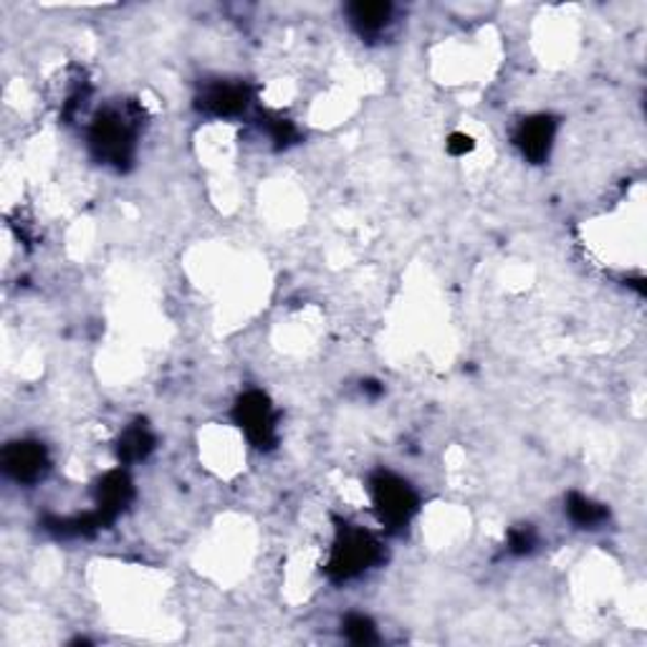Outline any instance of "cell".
Listing matches in <instances>:
<instances>
[{
    "mask_svg": "<svg viewBox=\"0 0 647 647\" xmlns=\"http://www.w3.org/2000/svg\"><path fill=\"white\" fill-rule=\"evenodd\" d=\"M137 134H140V115H137V109L111 107L99 111V117L94 119L92 129H89V144H92L96 160L121 169L134 157Z\"/></svg>",
    "mask_w": 647,
    "mask_h": 647,
    "instance_id": "cell-1",
    "label": "cell"
},
{
    "mask_svg": "<svg viewBox=\"0 0 647 647\" xmlns=\"http://www.w3.org/2000/svg\"><path fill=\"white\" fill-rule=\"evenodd\" d=\"M383 560V546L369 531L352 524H339L337 537L331 541V552L327 562V574L334 581H350L362 577Z\"/></svg>",
    "mask_w": 647,
    "mask_h": 647,
    "instance_id": "cell-2",
    "label": "cell"
},
{
    "mask_svg": "<svg viewBox=\"0 0 647 647\" xmlns=\"http://www.w3.org/2000/svg\"><path fill=\"white\" fill-rule=\"evenodd\" d=\"M372 491V506H375L377 519L387 529H404L412 516L417 514V493L408 481L390 471H379L369 481Z\"/></svg>",
    "mask_w": 647,
    "mask_h": 647,
    "instance_id": "cell-3",
    "label": "cell"
},
{
    "mask_svg": "<svg viewBox=\"0 0 647 647\" xmlns=\"http://www.w3.org/2000/svg\"><path fill=\"white\" fill-rule=\"evenodd\" d=\"M233 417L240 425V431L246 433V438L256 445V448H273L279 438V425H277V410H273L271 400L263 392L250 390L240 395L236 408H233Z\"/></svg>",
    "mask_w": 647,
    "mask_h": 647,
    "instance_id": "cell-4",
    "label": "cell"
},
{
    "mask_svg": "<svg viewBox=\"0 0 647 647\" xmlns=\"http://www.w3.org/2000/svg\"><path fill=\"white\" fill-rule=\"evenodd\" d=\"M3 468L13 481L36 483L48 471V452L36 440L11 443L3 450Z\"/></svg>",
    "mask_w": 647,
    "mask_h": 647,
    "instance_id": "cell-5",
    "label": "cell"
},
{
    "mask_svg": "<svg viewBox=\"0 0 647 647\" xmlns=\"http://www.w3.org/2000/svg\"><path fill=\"white\" fill-rule=\"evenodd\" d=\"M554 137H556V119L549 115H533L529 119H524L519 129H516V148L521 150V155L539 165L549 157V152L554 148Z\"/></svg>",
    "mask_w": 647,
    "mask_h": 647,
    "instance_id": "cell-6",
    "label": "cell"
},
{
    "mask_svg": "<svg viewBox=\"0 0 647 647\" xmlns=\"http://www.w3.org/2000/svg\"><path fill=\"white\" fill-rule=\"evenodd\" d=\"M198 104L205 115L236 117L248 109L250 92L246 84H238V81H215V84L205 86Z\"/></svg>",
    "mask_w": 647,
    "mask_h": 647,
    "instance_id": "cell-7",
    "label": "cell"
},
{
    "mask_svg": "<svg viewBox=\"0 0 647 647\" xmlns=\"http://www.w3.org/2000/svg\"><path fill=\"white\" fill-rule=\"evenodd\" d=\"M134 496L132 481L125 471H109L96 485V516L102 524H111L129 506Z\"/></svg>",
    "mask_w": 647,
    "mask_h": 647,
    "instance_id": "cell-8",
    "label": "cell"
},
{
    "mask_svg": "<svg viewBox=\"0 0 647 647\" xmlns=\"http://www.w3.org/2000/svg\"><path fill=\"white\" fill-rule=\"evenodd\" d=\"M350 21L362 36H379L392 23L390 3H352Z\"/></svg>",
    "mask_w": 647,
    "mask_h": 647,
    "instance_id": "cell-9",
    "label": "cell"
},
{
    "mask_svg": "<svg viewBox=\"0 0 647 647\" xmlns=\"http://www.w3.org/2000/svg\"><path fill=\"white\" fill-rule=\"evenodd\" d=\"M155 448V435L150 433V427L144 423H134L127 427L125 435L119 438V458L125 463H137V460H144Z\"/></svg>",
    "mask_w": 647,
    "mask_h": 647,
    "instance_id": "cell-10",
    "label": "cell"
},
{
    "mask_svg": "<svg viewBox=\"0 0 647 647\" xmlns=\"http://www.w3.org/2000/svg\"><path fill=\"white\" fill-rule=\"evenodd\" d=\"M566 514H569V519L581 526V529H597V526L604 524L607 516H610L602 504L581 496V493H572V496L566 498Z\"/></svg>",
    "mask_w": 647,
    "mask_h": 647,
    "instance_id": "cell-11",
    "label": "cell"
},
{
    "mask_svg": "<svg viewBox=\"0 0 647 647\" xmlns=\"http://www.w3.org/2000/svg\"><path fill=\"white\" fill-rule=\"evenodd\" d=\"M342 633L350 643L354 645H372L377 643V627L375 622H372L369 617H364V614H350L342 622Z\"/></svg>",
    "mask_w": 647,
    "mask_h": 647,
    "instance_id": "cell-12",
    "label": "cell"
},
{
    "mask_svg": "<svg viewBox=\"0 0 647 647\" xmlns=\"http://www.w3.org/2000/svg\"><path fill=\"white\" fill-rule=\"evenodd\" d=\"M533 544H537V537H533L531 529H514L508 533V552L529 554Z\"/></svg>",
    "mask_w": 647,
    "mask_h": 647,
    "instance_id": "cell-13",
    "label": "cell"
},
{
    "mask_svg": "<svg viewBox=\"0 0 647 647\" xmlns=\"http://www.w3.org/2000/svg\"><path fill=\"white\" fill-rule=\"evenodd\" d=\"M471 150H473V140L468 134H452L448 140L450 155H466V152Z\"/></svg>",
    "mask_w": 647,
    "mask_h": 647,
    "instance_id": "cell-14",
    "label": "cell"
}]
</instances>
